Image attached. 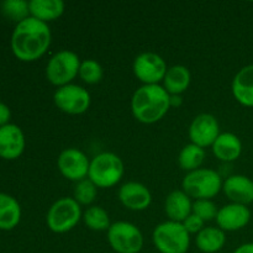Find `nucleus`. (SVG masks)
I'll list each match as a JSON object with an SVG mask.
<instances>
[{
    "label": "nucleus",
    "mask_w": 253,
    "mask_h": 253,
    "mask_svg": "<svg viewBox=\"0 0 253 253\" xmlns=\"http://www.w3.org/2000/svg\"><path fill=\"white\" fill-rule=\"evenodd\" d=\"M183 103L182 95H170V108L172 106H180Z\"/></svg>",
    "instance_id": "nucleus-33"
},
{
    "label": "nucleus",
    "mask_w": 253,
    "mask_h": 253,
    "mask_svg": "<svg viewBox=\"0 0 253 253\" xmlns=\"http://www.w3.org/2000/svg\"><path fill=\"white\" fill-rule=\"evenodd\" d=\"M118 198L121 204L132 211H143L152 203V194L145 184L140 182L125 183L119 188Z\"/></svg>",
    "instance_id": "nucleus-14"
},
{
    "label": "nucleus",
    "mask_w": 253,
    "mask_h": 253,
    "mask_svg": "<svg viewBox=\"0 0 253 253\" xmlns=\"http://www.w3.org/2000/svg\"><path fill=\"white\" fill-rule=\"evenodd\" d=\"M29 9L30 16L48 24L63 15L66 4L62 0H31Z\"/></svg>",
    "instance_id": "nucleus-21"
},
{
    "label": "nucleus",
    "mask_w": 253,
    "mask_h": 253,
    "mask_svg": "<svg viewBox=\"0 0 253 253\" xmlns=\"http://www.w3.org/2000/svg\"><path fill=\"white\" fill-rule=\"evenodd\" d=\"M222 192L235 204L249 205L253 203V180L244 174H234L226 178Z\"/></svg>",
    "instance_id": "nucleus-16"
},
{
    "label": "nucleus",
    "mask_w": 253,
    "mask_h": 253,
    "mask_svg": "<svg viewBox=\"0 0 253 253\" xmlns=\"http://www.w3.org/2000/svg\"><path fill=\"white\" fill-rule=\"evenodd\" d=\"M152 241L160 253H187L190 247V235L180 222H161L152 232Z\"/></svg>",
    "instance_id": "nucleus-5"
},
{
    "label": "nucleus",
    "mask_w": 253,
    "mask_h": 253,
    "mask_svg": "<svg viewBox=\"0 0 253 253\" xmlns=\"http://www.w3.org/2000/svg\"><path fill=\"white\" fill-rule=\"evenodd\" d=\"M170 109V95L161 84L141 85L131 98V113L141 124L152 125L162 120Z\"/></svg>",
    "instance_id": "nucleus-2"
},
{
    "label": "nucleus",
    "mask_w": 253,
    "mask_h": 253,
    "mask_svg": "<svg viewBox=\"0 0 253 253\" xmlns=\"http://www.w3.org/2000/svg\"><path fill=\"white\" fill-rule=\"evenodd\" d=\"M222 184L221 175L216 170L199 168L185 174L182 180V190L195 200H211L221 192Z\"/></svg>",
    "instance_id": "nucleus-4"
},
{
    "label": "nucleus",
    "mask_w": 253,
    "mask_h": 253,
    "mask_svg": "<svg viewBox=\"0 0 253 253\" xmlns=\"http://www.w3.org/2000/svg\"><path fill=\"white\" fill-rule=\"evenodd\" d=\"M204 160L205 150L199 147V146L194 145V143L185 145L180 150L179 155H178V165L187 173H190L193 170H197L199 168H202Z\"/></svg>",
    "instance_id": "nucleus-24"
},
{
    "label": "nucleus",
    "mask_w": 253,
    "mask_h": 253,
    "mask_svg": "<svg viewBox=\"0 0 253 253\" xmlns=\"http://www.w3.org/2000/svg\"><path fill=\"white\" fill-rule=\"evenodd\" d=\"M21 220V207L14 197L0 193V230L10 231Z\"/></svg>",
    "instance_id": "nucleus-22"
},
{
    "label": "nucleus",
    "mask_w": 253,
    "mask_h": 253,
    "mask_svg": "<svg viewBox=\"0 0 253 253\" xmlns=\"http://www.w3.org/2000/svg\"><path fill=\"white\" fill-rule=\"evenodd\" d=\"M108 242L116 253H140L143 249V235L132 222L118 221L108 230Z\"/></svg>",
    "instance_id": "nucleus-8"
},
{
    "label": "nucleus",
    "mask_w": 253,
    "mask_h": 253,
    "mask_svg": "<svg viewBox=\"0 0 253 253\" xmlns=\"http://www.w3.org/2000/svg\"><path fill=\"white\" fill-rule=\"evenodd\" d=\"M212 153L221 162H234L242 153V142L232 132H221L211 146Z\"/></svg>",
    "instance_id": "nucleus-19"
},
{
    "label": "nucleus",
    "mask_w": 253,
    "mask_h": 253,
    "mask_svg": "<svg viewBox=\"0 0 253 253\" xmlns=\"http://www.w3.org/2000/svg\"><path fill=\"white\" fill-rule=\"evenodd\" d=\"M182 225L184 226V229L189 232V235H198L205 227V221H203L199 216H197V215L192 212V214L182 222Z\"/></svg>",
    "instance_id": "nucleus-30"
},
{
    "label": "nucleus",
    "mask_w": 253,
    "mask_h": 253,
    "mask_svg": "<svg viewBox=\"0 0 253 253\" xmlns=\"http://www.w3.org/2000/svg\"><path fill=\"white\" fill-rule=\"evenodd\" d=\"M26 140L21 128L15 124L0 127V157L12 161L24 153Z\"/></svg>",
    "instance_id": "nucleus-15"
},
{
    "label": "nucleus",
    "mask_w": 253,
    "mask_h": 253,
    "mask_svg": "<svg viewBox=\"0 0 253 253\" xmlns=\"http://www.w3.org/2000/svg\"><path fill=\"white\" fill-rule=\"evenodd\" d=\"M132 71L142 85H153L163 82L168 67L162 56L155 52H142L133 59Z\"/></svg>",
    "instance_id": "nucleus-10"
},
{
    "label": "nucleus",
    "mask_w": 253,
    "mask_h": 253,
    "mask_svg": "<svg viewBox=\"0 0 253 253\" xmlns=\"http://www.w3.org/2000/svg\"><path fill=\"white\" fill-rule=\"evenodd\" d=\"M53 103L62 113L68 115H82L90 108L91 98L85 88L72 83L57 88L53 94Z\"/></svg>",
    "instance_id": "nucleus-9"
},
{
    "label": "nucleus",
    "mask_w": 253,
    "mask_h": 253,
    "mask_svg": "<svg viewBox=\"0 0 253 253\" xmlns=\"http://www.w3.org/2000/svg\"><path fill=\"white\" fill-rule=\"evenodd\" d=\"M51 42L52 34L48 24L29 16L16 24L10 40V46L17 59L34 62L46 53Z\"/></svg>",
    "instance_id": "nucleus-1"
},
{
    "label": "nucleus",
    "mask_w": 253,
    "mask_h": 253,
    "mask_svg": "<svg viewBox=\"0 0 253 253\" xmlns=\"http://www.w3.org/2000/svg\"><path fill=\"white\" fill-rule=\"evenodd\" d=\"M83 217L82 208L73 198L56 200L47 211V227L54 234H66L73 230Z\"/></svg>",
    "instance_id": "nucleus-7"
},
{
    "label": "nucleus",
    "mask_w": 253,
    "mask_h": 253,
    "mask_svg": "<svg viewBox=\"0 0 253 253\" xmlns=\"http://www.w3.org/2000/svg\"><path fill=\"white\" fill-rule=\"evenodd\" d=\"M10 118H11V111H10V108L6 105V104L0 101V127L10 124L9 123Z\"/></svg>",
    "instance_id": "nucleus-31"
},
{
    "label": "nucleus",
    "mask_w": 253,
    "mask_h": 253,
    "mask_svg": "<svg viewBox=\"0 0 253 253\" xmlns=\"http://www.w3.org/2000/svg\"><path fill=\"white\" fill-rule=\"evenodd\" d=\"M192 83L190 71L183 64H174L169 67L163 78L162 86L169 95H182L188 90Z\"/></svg>",
    "instance_id": "nucleus-20"
},
{
    "label": "nucleus",
    "mask_w": 253,
    "mask_h": 253,
    "mask_svg": "<svg viewBox=\"0 0 253 253\" xmlns=\"http://www.w3.org/2000/svg\"><path fill=\"white\" fill-rule=\"evenodd\" d=\"M192 198L187 193L183 192L182 189L173 190L166 198L165 212L170 221L182 224L192 214Z\"/></svg>",
    "instance_id": "nucleus-18"
},
{
    "label": "nucleus",
    "mask_w": 253,
    "mask_h": 253,
    "mask_svg": "<svg viewBox=\"0 0 253 253\" xmlns=\"http://www.w3.org/2000/svg\"><path fill=\"white\" fill-rule=\"evenodd\" d=\"M79 78L89 85L100 83L104 77V69L101 64L95 59H84L79 67Z\"/></svg>",
    "instance_id": "nucleus-26"
},
{
    "label": "nucleus",
    "mask_w": 253,
    "mask_h": 253,
    "mask_svg": "<svg viewBox=\"0 0 253 253\" xmlns=\"http://www.w3.org/2000/svg\"><path fill=\"white\" fill-rule=\"evenodd\" d=\"M231 91L237 103L246 108H253V64L242 67L235 74Z\"/></svg>",
    "instance_id": "nucleus-17"
},
{
    "label": "nucleus",
    "mask_w": 253,
    "mask_h": 253,
    "mask_svg": "<svg viewBox=\"0 0 253 253\" xmlns=\"http://www.w3.org/2000/svg\"><path fill=\"white\" fill-rule=\"evenodd\" d=\"M217 211H219V208L216 207V204L212 200L200 199L195 200L193 203L192 212L197 215V216H199L205 222L216 219Z\"/></svg>",
    "instance_id": "nucleus-29"
},
{
    "label": "nucleus",
    "mask_w": 253,
    "mask_h": 253,
    "mask_svg": "<svg viewBox=\"0 0 253 253\" xmlns=\"http://www.w3.org/2000/svg\"><path fill=\"white\" fill-rule=\"evenodd\" d=\"M98 195V187L91 182L89 178L76 183V187L73 190V199L78 203L79 205H85L89 207L94 203Z\"/></svg>",
    "instance_id": "nucleus-27"
},
{
    "label": "nucleus",
    "mask_w": 253,
    "mask_h": 253,
    "mask_svg": "<svg viewBox=\"0 0 253 253\" xmlns=\"http://www.w3.org/2000/svg\"><path fill=\"white\" fill-rule=\"evenodd\" d=\"M198 250L203 253H216L224 249L226 244V234L220 227H204L195 239Z\"/></svg>",
    "instance_id": "nucleus-23"
},
{
    "label": "nucleus",
    "mask_w": 253,
    "mask_h": 253,
    "mask_svg": "<svg viewBox=\"0 0 253 253\" xmlns=\"http://www.w3.org/2000/svg\"><path fill=\"white\" fill-rule=\"evenodd\" d=\"M220 133L221 132H220L219 121L214 115L208 113L195 116L188 130L190 143H194L204 150L207 147H211Z\"/></svg>",
    "instance_id": "nucleus-12"
},
{
    "label": "nucleus",
    "mask_w": 253,
    "mask_h": 253,
    "mask_svg": "<svg viewBox=\"0 0 253 253\" xmlns=\"http://www.w3.org/2000/svg\"><path fill=\"white\" fill-rule=\"evenodd\" d=\"M1 11L7 19L16 21V24L30 16L29 1L25 0H5L1 2Z\"/></svg>",
    "instance_id": "nucleus-28"
},
{
    "label": "nucleus",
    "mask_w": 253,
    "mask_h": 253,
    "mask_svg": "<svg viewBox=\"0 0 253 253\" xmlns=\"http://www.w3.org/2000/svg\"><path fill=\"white\" fill-rule=\"evenodd\" d=\"M124 162L116 153L101 152L90 160L88 178L101 189L118 184L124 177Z\"/></svg>",
    "instance_id": "nucleus-3"
},
{
    "label": "nucleus",
    "mask_w": 253,
    "mask_h": 253,
    "mask_svg": "<svg viewBox=\"0 0 253 253\" xmlns=\"http://www.w3.org/2000/svg\"><path fill=\"white\" fill-rule=\"evenodd\" d=\"M232 253H253V242L242 244Z\"/></svg>",
    "instance_id": "nucleus-32"
},
{
    "label": "nucleus",
    "mask_w": 253,
    "mask_h": 253,
    "mask_svg": "<svg viewBox=\"0 0 253 253\" xmlns=\"http://www.w3.org/2000/svg\"><path fill=\"white\" fill-rule=\"evenodd\" d=\"M217 227L225 232H234L242 230L251 221V210L246 205L230 204L220 208L216 215Z\"/></svg>",
    "instance_id": "nucleus-13"
},
{
    "label": "nucleus",
    "mask_w": 253,
    "mask_h": 253,
    "mask_svg": "<svg viewBox=\"0 0 253 253\" xmlns=\"http://www.w3.org/2000/svg\"><path fill=\"white\" fill-rule=\"evenodd\" d=\"M81 63V58L76 52L69 49L56 52L47 62V81L57 88L72 84V82L78 77Z\"/></svg>",
    "instance_id": "nucleus-6"
},
{
    "label": "nucleus",
    "mask_w": 253,
    "mask_h": 253,
    "mask_svg": "<svg viewBox=\"0 0 253 253\" xmlns=\"http://www.w3.org/2000/svg\"><path fill=\"white\" fill-rule=\"evenodd\" d=\"M90 161L83 151L76 147H69L62 151L57 158V167L59 173L71 182H81L88 178Z\"/></svg>",
    "instance_id": "nucleus-11"
},
{
    "label": "nucleus",
    "mask_w": 253,
    "mask_h": 253,
    "mask_svg": "<svg viewBox=\"0 0 253 253\" xmlns=\"http://www.w3.org/2000/svg\"><path fill=\"white\" fill-rule=\"evenodd\" d=\"M83 221L91 231H108L111 226L110 216L103 207L91 205L83 212Z\"/></svg>",
    "instance_id": "nucleus-25"
}]
</instances>
